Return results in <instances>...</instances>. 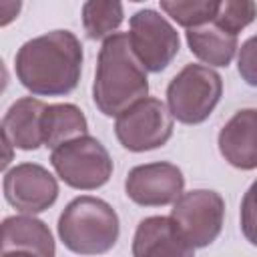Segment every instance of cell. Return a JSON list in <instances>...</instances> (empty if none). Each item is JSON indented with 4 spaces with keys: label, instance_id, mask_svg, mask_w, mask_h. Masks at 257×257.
<instances>
[{
    "label": "cell",
    "instance_id": "cell-14",
    "mask_svg": "<svg viewBox=\"0 0 257 257\" xmlns=\"http://www.w3.org/2000/svg\"><path fill=\"white\" fill-rule=\"evenodd\" d=\"M6 251H24L36 257L56 255L48 225L34 215H12L2 221V253Z\"/></svg>",
    "mask_w": 257,
    "mask_h": 257
},
{
    "label": "cell",
    "instance_id": "cell-10",
    "mask_svg": "<svg viewBox=\"0 0 257 257\" xmlns=\"http://www.w3.org/2000/svg\"><path fill=\"white\" fill-rule=\"evenodd\" d=\"M185 189L183 171L165 161L137 165L124 179L126 197L141 207H165L175 203Z\"/></svg>",
    "mask_w": 257,
    "mask_h": 257
},
{
    "label": "cell",
    "instance_id": "cell-20",
    "mask_svg": "<svg viewBox=\"0 0 257 257\" xmlns=\"http://www.w3.org/2000/svg\"><path fill=\"white\" fill-rule=\"evenodd\" d=\"M239 227L243 237L257 247V179L245 191L239 209Z\"/></svg>",
    "mask_w": 257,
    "mask_h": 257
},
{
    "label": "cell",
    "instance_id": "cell-21",
    "mask_svg": "<svg viewBox=\"0 0 257 257\" xmlns=\"http://www.w3.org/2000/svg\"><path fill=\"white\" fill-rule=\"evenodd\" d=\"M237 70H239V76L249 86L257 88V34L247 38L241 44L239 56H237Z\"/></svg>",
    "mask_w": 257,
    "mask_h": 257
},
{
    "label": "cell",
    "instance_id": "cell-19",
    "mask_svg": "<svg viewBox=\"0 0 257 257\" xmlns=\"http://www.w3.org/2000/svg\"><path fill=\"white\" fill-rule=\"evenodd\" d=\"M257 18V4L249 0H225L219 6V12L215 16V24L231 34H239L243 28H247Z\"/></svg>",
    "mask_w": 257,
    "mask_h": 257
},
{
    "label": "cell",
    "instance_id": "cell-17",
    "mask_svg": "<svg viewBox=\"0 0 257 257\" xmlns=\"http://www.w3.org/2000/svg\"><path fill=\"white\" fill-rule=\"evenodd\" d=\"M124 10L114 0H88L82 4V26L90 40H106L122 24Z\"/></svg>",
    "mask_w": 257,
    "mask_h": 257
},
{
    "label": "cell",
    "instance_id": "cell-18",
    "mask_svg": "<svg viewBox=\"0 0 257 257\" xmlns=\"http://www.w3.org/2000/svg\"><path fill=\"white\" fill-rule=\"evenodd\" d=\"M219 6L221 2L215 0H161V10L187 30L213 22L219 12Z\"/></svg>",
    "mask_w": 257,
    "mask_h": 257
},
{
    "label": "cell",
    "instance_id": "cell-3",
    "mask_svg": "<svg viewBox=\"0 0 257 257\" xmlns=\"http://www.w3.org/2000/svg\"><path fill=\"white\" fill-rule=\"evenodd\" d=\"M58 237L76 255H102L110 251L120 233L116 211L98 197L72 199L58 217Z\"/></svg>",
    "mask_w": 257,
    "mask_h": 257
},
{
    "label": "cell",
    "instance_id": "cell-5",
    "mask_svg": "<svg viewBox=\"0 0 257 257\" xmlns=\"http://www.w3.org/2000/svg\"><path fill=\"white\" fill-rule=\"evenodd\" d=\"M50 165L64 185L78 191L100 189L108 183L114 169L104 145L90 135L56 147L50 153Z\"/></svg>",
    "mask_w": 257,
    "mask_h": 257
},
{
    "label": "cell",
    "instance_id": "cell-6",
    "mask_svg": "<svg viewBox=\"0 0 257 257\" xmlns=\"http://www.w3.org/2000/svg\"><path fill=\"white\" fill-rule=\"evenodd\" d=\"M173 120L163 100L147 96L116 116L114 135L126 151L145 153L169 143L173 137Z\"/></svg>",
    "mask_w": 257,
    "mask_h": 257
},
{
    "label": "cell",
    "instance_id": "cell-16",
    "mask_svg": "<svg viewBox=\"0 0 257 257\" xmlns=\"http://www.w3.org/2000/svg\"><path fill=\"white\" fill-rule=\"evenodd\" d=\"M88 135V122L84 112L72 102L46 104L42 112V141L44 147L56 149L72 139Z\"/></svg>",
    "mask_w": 257,
    "mask_h": 257
},
{
    "label": "cell",
    "instance_id": "cell-9",
    "mask_svg": "<svg viewBox=\"0 0 257 257\" xmlns=\"http://www.w3.org/2000/svg\"><path fill=\"white\" fill-rule=\"evenodd\" d=\"M4 199L22 215H38L58 199L56 177L38 163H20L4 173Z\"/></svg>",
    "mask_w": 257,
    "mask_h": 257
},
{
    "label": "cell",
    "instance_id": "cell-7",
    "mask_svg": "<svg viewBox=\"0 0 257 257\" xmlns=\"http://www.w3.org/2000/svg\"><path fill=\"white\" fill-rule=\"evenodd\" d=\"M128 26L131 48L147 72H163L179 54V32L161 12L143 8L131 16Z\"/></svg>",
    "mask_w": 257,
    "mask_h": 257
},
{
    "label": "cell",
    "instance_id": "cell-1",
    "mask_svg": "<svg viewBox=\"0 0 257 257\" xmlns=\"http://www.w3.org/2000/svg\"><path fill=\"white\" fill-rule=\"evenodd\" d=\"M82 58V44L74 32L52 30L18 48L14 72L34 96H64L78 86Z\"/></svg>",
    "mask_w": 257,
    "mask_h": 257
},
{
    "label": "cell",
    "instance_id": "cell-8",
    "mask_svg": "<svg viewBox=\"0 0 257 257\" xmlns=\"http://www.w3.org/2000/svg\"><path fill=\"white\" fill-rule=\"evenodd\" d=\"M171 219L193 249H201L219 237L225 219V201L217 191L193 189L173 203Z\"/></svg>",
    "mask_w": 257,
    "mask_h": 257
},
{
    "label": "cell",
    "instance_id": "cell-15",
    "mask_svg": "<svg viewBox=\"0 0 257 257\" xmlns=\"http://www.w3.org/2000/svg\"><path fill=\"white\" fill-rule=\"evenodd\" d=\"M185 36L189 50L209 66H229L239 48L237 36L219 28L215 22L191 28L185 32Z\"/></svg>",
    "mask_w": 257,
    "mask_h": 257
},
{
    "label": "cell",
    "instance_id": "cell-22",
    "mask_svg": "<svg viewBox=\"0 0 257 257\" xmlns=\"http://www.w3.org/2000/svg\"><path fill=\"white\" fill-rule=\"evenodd\" d=\"M2 257H36V255L24 253V251H6V253H2Z\"/></svg>",
    "mask_w": 257,
    "mask_h": 257
},
{
    "label": "cell",
    "instance_id": "cell-2",
    "mask_svg": "<svg viewBox=\"0 0 257 257\" xmlns=\"http://www.w3.org/2000/svg\"><path fill=\"white\" fill-rule=\"evenodd\" d=\"M149 94L145 66L135 56L128 34L116 32L98 50L92 100L104 116H118Z\"/></svg>",
    "mask_w": 257,
    "mask_h": 257
},
{
    "label": "cell",
    "instance_id": "cell-12",
    "mask_svg": "<svg viewBox=\"0 0 257 257\" xmlns=\"http://www.w3.org/2000/svg\"><path fill=\"white\" fill-rule=\"evenodd\" d=\"M221 157L235 169H257V108L237 110L219 131Z\"/></svg>",
    "mask_w": 257,
    "mask_h": 257
},
{
    "label": "cell",
    "instance_id": "cell-4",
    "mask_svg": "<svg viewBox=\"0 0 257 257\" xmlns=\"http://www.w3.org/2000/svg\"><path fill=\"white\" fill-rule=\"evenodd\" d=\"M223 94V78L205 64L183 66L167 86V108L183 124L205 122Z\"/></svg>",
    "mask_w": 257,
    "mask_h": 257
},
{
    "label": "cell",
    "instance_id": "cell-11",
    "mask_svg": "<svg viewBox=\"0 0 257 257\" xmlns=\"http://www.w3.org/2000/svg\"><path fill=\"white\" fill-rule=\"evenodd\" d=\"M133 257H195V249L171 217L153 215L137 225Z\"/></svg>",
    "mask_w": 257,
    "mask_h": 257
},
{
    "label": "cell",
    "instance_id": "cell-13",
    "mask_svg": "<svg viewBox=\"0 0 257 257\" xmlns=\"http://www.w3.org/2000/svg\"><path fill=\"white\" fill-rule=\"evenodd\" d=\"M46 102L34 96H22L10 104L2 118V135L10 139L14 149L36 151L42 141V112Z\"/></svg>",
    "mask_w": 257,
    "mask_h": 257
}]
</instances>
